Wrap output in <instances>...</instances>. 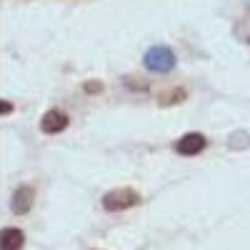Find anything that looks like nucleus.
Listing matches in <instances>:
<instances>
[{"label": "nucleus", "instance_id": "nucleus-2", "mask_svg": "<svg viewBox=\"0 0 250 250\" xmlns=\"http://www.w3.org/2000/svg\"><path fill=\"white\" fill-rule=\"evenodd\" d=\"M145 68L153 70V73H168L175 68V55L170 48H163V45H155L145 53Z\"/></svg>", "mask_w": 250, "mask_h": 250}, {"label": "nucleus", "instance_id": "nucleus-4", "mask_svg": "<svg viewBox=\"0 0 250 250\" xmlns=\"http://www.w3.org/2000/svg\"><path fill=\"white\" fill-rule=\"evenodd\" d=\"M203 148H205V138H203L200 133H188V135H183V138L178 140V145H175V150H178L180 155H198Z\"/></svg>", "mask_w": 250, "mask_h": 250}, {"label": "nucleus", "instance_id": "nucleus-6", "mask_svg": "<svg viewBox=\"0 0 250 250\" xmlns=\"http://www.w3.org/2000/svg\"><path fill=\"white\" fill-rule=\"evenodd\" d=\"M65 125H68V115H65V113L50 110V113L43 115V123H40V128H43L45 133H60V130H65Z\"/></svg>", "mask_w": 250, "mask_h": 250}, {"label": "nucleus", "instance_id": "nucleus-5", "mask_svg": "<svg viewBox=\"0 0 250 250\" xmlns=\"http://www.w3.org/2000/svg\"><path fill=\"white\" fill-rule=\"evenodd\" d=\"M25 245V235L18 228H5L0 233V250H20Z\"/></svg>", "mask_w": 250, "mask_h": 250}, {"label": "nucleus", "instance_id": "nucleus-3", "mask_svg": "<svg viewBox=\"0 0 250 250\" xmlns=\"http://www.w3.org/2000/svg\"><path fill=\"white\" fill-rule=\"evenodd\" d=\"M10 208H13V213H15V215H25V213H30V208H33V188H28V185L18 188V190L13 193Z\"/></svg>", "mask_w": 250, "mask_h": 250}, {"label": "nucleus", "instance_id": "nucleus-1", "mask_svg": "<svg viewBox=\"0 0 250 250\" xmlns=\"http://www.w3.org/2000/svg\"><path fill=\"white\" fill-rule=\"evenodd\" d=\"M140 203V195L130 188H118V190H110L103 195V208L110 213H120V210H128V208H135Z\"/></svg>", "mask_w": 250, "mask_h": 250}]
</instances>
